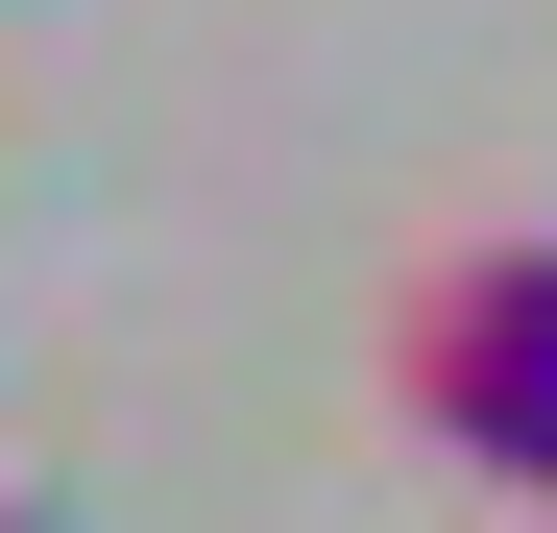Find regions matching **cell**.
Instances as JSON below:
<instances>
[{"instance_id":"cell-1","label":"cell","mask_w":557,"mask_h":533,"mask_svg":"<svg viewBox=\"0 0 557 533\" xmlns=\"http://www.w3.org/2000/svg\"><path fill=\"white\" fill-rule=\"evenodd\" d=\"M388 412L485 485H557V219H485L388 292Z\"/></svg>"},{"instance_id":"cell-2","label":"cell","mask_w":557,"mask_h":533,"mask_svg":"<svg viewBox=\"0 0 557 533\" xmlns=\"http://www.w3.org/2000/svg\"><path fill=\"white\" fill-rule=\"evenodd\" d=\"M0 533H49V509H0Z\"/></svg>"}]
</instances>
